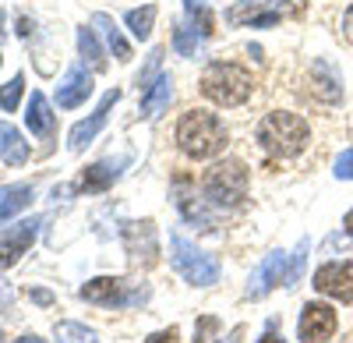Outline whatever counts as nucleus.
I'll list each match as a JSON object with an SVG mask.
<instances>
[{
	"label": "nucleus",
	"instance_id": "nucleus-24",
	"mask_svg": "<svg viewBox=\"0 0 353 343\" xmlns=\"http://www.w3.org/2000/svg\"><path fill=\"white\" fill-rule=\"evenodd\" d=\"M184 11L191 18V28H198V36H212V11L205 8V0H184Z\"/></svg>",
	"mask_w": 353,
	"mask_h": 343
},
{
	"label": "nucleus",
	"instance_id": "nucleus-20",
	"mask_svg": "<svg viewBox=\"0 0 353 343\" xmlns=\"http://www.w3.org/2000/svg\"><path fill=\"white\" fill-rule=\"evenodd\" d=\"M176 206L191 223H201V231H212V216L201 209V202L194 195H188V177H176Z\"/></svg>",
	"mask_w": 353,
	"mask_h": 343
},
{
	"label": "nucleus",
	"instance_id": "nucleus-22",
	"mask_svg": "<svg viewBox=\"0 0 353 343\" xmlns=\"http://www.w3.org/2000/svg\"><path fill=\"white\" fill-rule=\"evenodd\" d=\"M78 50L88 64H92V71H103L106 68V57H103V46L96 39V28H78Z\"/></svg>",
	"mask_w": 353,
	"mask_h": 343
},
{
	"label": "nucleus",
	"instance_id": "nucleus-18",
	"mask_svg": "<svg viewBox=\"0 0 353 343\" xmlns=\"http://www.w3.org/2000/svg\"><path fill=\"white\" fill-rule=\"evenodd\" d=\"M28 202H32V188L28 184H4L0 188V223H8L21 209H28Z\"/></svg>",
	"mask_w": 353,
	"mask_h": 343
},
{
	"label": "nucleus",
	"instance_id": "nucleus-31",
	"mask_svg": "<svg viewBox=\"0 0 353 343\" xmlns=\"http://www.w3.org/2000/svg\"><path fill=\"white\" fill-rule=\"evenodd\" d=\"M145 343H176V329H163V333H152Z\"/></svg>",
	"mask_w": 353,
	"mask_h": 343
},
{
	"label": "nucleus",
	"instance_id": "nucleus-6",
	"mask_svg": "<svg viewBox=\"0 0 353 343\" xmlns=\"http://www.w3.org/2000/svg\"><path fill=\"white\" fill-rule=\"evenodd\" d=\"M78 297L92 301V304H106V308H134L149 297V287L128 283V280H113V276H99V280H88L78 291Z\"/></svg>",
	"mask_w": 353,
	"mask_h": 343
},
{
	"label": "nucleus",
	"instance_id": "nucleus-36",
	"mask_svg": "<svg viewBox=\"0 0 353 343\" xmlns=\"http://www.w3.org/2000/svg\"><path fill=\"white\" fill-rule=\"evenodd\" d=\"M346 234H350V237H353V209H350V213H346Z\"/></svg>",
	"mask_w": 353,
	"mask_h": 343
},
{
	"label": "nucleus",
	"instance_id": "nucleus-30",
	"mask_svg": "<svg viewBox=\"0 0 353 343\" xmlns=\"http://www.w3.org/2000/svg\"><path fill=\"white\" fill-rule=\"evenodd\" d=\"M304 255H307V241L297 248V255H293V262H290V280H286V287H293V283L301 280V269H304Z\"/></svg>",
	"mask_w": 353,
	"mask_h": 343
},
{
	"label": "nucleus",
	"instance_id": "nucleus-11",
	"mask_svg": "<svg viewBox=\"0 0 353 343\" xmlns=\"http://www.w3.org/2000/svg\"><path fill=\"white\" fill-rule=\"evenodd\" d=\"M39 223L43 219H25V223H18V226H11V231L0 234V269L14 266L28 251V244H32L36 234H39Z\"/></svg>",
	"mask_w": 353,
	"mask_h": 343
},
{
	"label": "nucleus",
	"instance_id": "nucleus-27",
	"mask_svg": "<svg viewBox=\"0 0 353 343\" xmlns=\"http://www.w3.org/2000/svg\"><path fill=\"white\" fill-rule=\"evenodd\" d=\"M21 92H25V78L21 75H14L4 89H0V110H8V113H14L18 110V103H21Z\"/></svg>",
	"mask_w": 353,
	"mask_h": 343
},
{
	"label": "nucleus",
	"instance_id": "nucleus-25",
	"mask_svg": "<svg viewBox=\"0 0 353 343\" xmlns=\"http://www.w3.org/2000/svg\"><path fill=\"white\" fill-rule=\"evenodd\" d=\"M57 340L61 343H99L92 329H85L81 322H57Z\"/></svg>",
	"mask_w": 353,
	"mask_h": 343
},
{
	"label": "nucleus",
	"instance_id": "nucleus-21",
	"mask_svg": "<svg viewBox=\"0 0 353 343\" xmlns=\"http://www.w3.org/2000/svg\"><path fill=\"white\" fill-rule=\"evenodd\" d=\"M92 25L103 32V39H106V43H110V50L117 53V61H131V46H128V39L121 36V28L113 25V18H110V14H96V18H92Z\"/></svg>",
	"mask_w": 353,
	"mask_h": 343
},
{
	"label": "nucleus",
	"instance_id": "nucleus-17",
	"mask_svg": "<svg viewBox=\"0 0 353 343\" xmlns=\"http://www.w3.org/2000/svg\"><path fill=\"white\" fill-rule=\"evenodd\" d=\"M25 121H28V131L39 135V138H50L53 135V113H50V103L43 92H32L28 96V113H25Z\"/></svg>",
	"mask_w": 353,
	"mask_h": 343
},
{
	"label": "nucleus",
	"instance_id": "nucleus-2",
	"mask_svg": "<svg viewBox=\"0 0 353 343\" xmlns=\"http://www.w3.org/2000/svg\"><path fill=\"white\" fill-rule=\"evenodd\" d=\"M254 138H258V146L265 153H272V156H297L311 141V128H307V121L301 117V113L276 110V113L258 121Z\"/></svg>",
	"mask_w": 353,
	"mask_h": 343
},
{
	"label": "nucleus",
	"instance_id": "nucleus-9",
	"mask_svg": "<svg viewBox=\"0 0 353 343\" xmlns=\"http://www.w3.org/2000/svg\"><path fill=\"white\" fill-rule=\"evenodd\" d=\"M336 311L329 308V304H304V311H301V326H297V333H301V343H325V340H332V333H336Z\"/></svg>",
	"mask_w": 353,
	"mask_h": 343
},
{
	"label": "nucleus",
	"instance_id": "nucleus-35",
	"mask_svg": "<svg viewBox=\"0 0 353 343\" xmlns=\"http://www.w3.org/2000/svg\"><path fill=\"white\" fill-rule=\"evenodd\" d=\"M261 343H286V340H283V336H276V333H265V336H261Z\"/></svg>",
	"mask_w": 353,
	"mask_h": 343
},
{
	"label": "nucleus",
	"instance_id": "nucleus-16",
	"mask_svg": "<svg viewBox=\"0 0 353 343\" xmlns=\"http://www.w3.org/2000/svg\"><path fill=\"white\" fill-rule=\"evenodd\" d=\"M0 159L11 163V166H21L28 159V141L21 138V131L8 121H0Z\"/></svg>",
	"mask_w": 353,
	"mask_h": 343
},
{
	"label": "nucleus",
	"instance_id": "nucleus-5",
	"mask_svg": "<svg viewBox=\"0 0 353 343\" xmlns=\"http://www.w3.org/2000/svg\"><path fill=\"white\" fill-rule=\"evenodd\" d=\"M170 248H173V266H176V273H181L188 283H194V287H212V283L219 280L216 255L198 251L184 234H173V237H170Z\"/></svg>",
	"mask_w": 353,
	"mask_h": 343
},
{
	"label": "nucleus",
	"instance_id": "nucleus-1",
	"mask_svg": "<svg viewBox=\"0 0 353 343\" xmlns=\"http://www.w3.org/2000/svg\"><path fill=\"white\" fill-rule=\"evenodd\" d=\"M176 146L191 159H212L226 149V128L209 110H188L176 124Z\"/></svg>",
	"mask_w": 353,
	"mask_h": 343
},
{
	"label": "nucleus",
	"instance_id": "nucleus-4",
	"mask_svg": "<svg viewBox=\"0 0 353 343\" xmlns=\"http://www.w3.org/2000/svg\"><path fill=\"white\" fill-rule=\"evenodd\" d=\"M248 166L241 163V159H223V163H216L209 174H205V181H201V191H205V198L209 202H216V206H241L244 202V195H248Z\"/></svg>",
	"mask_w": 353,
	"mask_h": 343
},
{
	"label": "nucleus",
	"instance_id": "nucleus-34",
	"mask_svg": "<svg viewBox=\"0 0 353 343\" xmlns=\"http://www.w3.org/2000/svg\"><path fill=\"white\" fill-rule=\"evenodd\" d=\"M32 297H36L39 304H50V301H53V297H50V291H32Z\"/></svg>",
	"mask_w": 353,
	"mask_h": 343
},
{
	"label": "nucleus",
	"instance_id": "nucleus-26",
	"mask_svg": "<svg viewBox=\"0 0 353 343\" xmlns=\"http://www.w3.org/2000/svg\"><path fill=\"white\" fill-rule=\"evenodd\" d=\"M173 50L181 53V57H194V53H198V28L176 25V32H173Z\"/></svg>",
	"mask_w": 353,
	"mask_h": 343
},
{
	"label": "nucleus",
	"instance_id": "nucleus-3",
	"mask_svg": "<svg viewBox=\"0 0 353 343\" xmlns=\"http://www.w3.org/2000/svg\"><path fill=\"white\" fill-rule=\"evenodd\" d=\"M251 89H254L251 71H244L241 64H230V61H216L201 75V92L219 106H241L251 96Z\"/></svg>",
	"mask_w": 353,
	"mask_h": 343
},
{
	"label": "nucleus",
	"instance_id": "nucleus-33",
	"mask_svg": "<svg viewBox=\"0 0 353 343\" xmlns=\"http://www.w3.org/2000/svg\"><path fill=\"white\" fill-rule=\"evenodd\" d=\"M18 36H32V21H28V18L18 21Z\"/></svg>",
	"mask_w": 353,
	"mask_h": 343
},
{
	"label": "nucleus",
	"instance_id": "nucleus-28",
	"mask_svg": "<svg viewBox=\"0 0 353 343\" xmlns=\"http://www.w3.org/2000/svg\"><path fill=\"white\" fill-rule=\"evenodd\" d=\"M216 333H219V319L216 315H201L198 326H194V343H216Z\"/></svg>",
	"mask_w": 353,
	"mask_h": 343
},
{
	"label": "nucleus",
	"instance_id": "nucleus-23",
	"mask_svg": "<svg viewBox=\"0 0 353 343\" xmlns=\"http://www.w3.org/2000/svg\"><path fill=\"white\" fill-rule=\"evenodd\" d=\"M124 21H128V28H131L138 39H149L152 36V21H156V8L152 4L149 8H134V11L124 14Z\"/></svg>",
	"mask_w": 353,
	"mask_h": 343
},
{
	"label": "nucleus",
	"instance_id": "nucleus-32",
	"mask_svg": "<svg viewBox=\"0 0 353 343\" xmlns=\"http://www.w3.org/2000/svg\"><path fill=\"white\" fill-rule=\"evenodd\" d=\"M343 32H346V39L353 43V8H350V11L343 14Z\"/></svg>",
	"mask_w": 353,
	"mask_h": 343
},
{
	"label": "nucleus",
	"instance_id": "nucleus-14",
	"mask_svg": "<svg viewBox=\"0 0 353 343\" xmlns=\"http://www.w3.org/2000/svg\"><path fill=\"white\" fill-rule=\"evenodd\" d=\"M131 159L128 156H121V159H103V163H92L81 174V181H78V188L81 191H106L117 177H121V170L128 166Z\"/></svg>",
	"mask_w": 353,
	"mask_h": 343
},
{
	"label": "nucleus",
	"instance_id": "nucleus-37",
	"mask_svg": "<svg viewBox=\"0 0 353 343\" xmlns=\"http://www.w3.org/2000/svg\"><path fill=\"white\" fill-rule=\"evenodd\" d=\"M14 343H46V340H39V336H21V340H14Z\"/></svg>",
	"mask_w": 353,
	"mask_h": 343
},
{
	"label": "nucleus",
	"instance_id": "nucleus-29",
	"mask_svg": "<svg viewBox=\"0 0 353 343\" xmlns=\"http://www.w3.org/2000/svg\"><path fill=\"white\" fill-rule=\"evenodd\" d=\"M336 177H339V181H353V149L339 153V159H336Z\"/></svg>",
	"mask_w": 353,
	"mask_h": 343
},
{
	"label": "nucleus",
	"instance_id": "nucleus-15",
	"mask_svg": "<svg viewBox=\"0 0 353 343\" xmlns=\"http://www.w3.org/2000/svg\"><path fill=\"white\" fill-rule=\"evenodd\" d=\"M170 99H173V78L159 75L149 89L141 92V113H145V117H159V113L170 106Z\"/></svg>",
	"mask_w": 353,
	"mask_h": 343
},
{
	"label": "nucleus",
	"instance_id": "nucleus-12",
	"mask_svg": "<svg viewBox=\"0 0 353 343\" xmlns=\"http://www.w3.org/2000/svg\"><path fill=\"white\" fill-rule=\"evenodd\" d=\"M117 99H121V92H117V89H110L106 96H103V103L96 106V113H92V117H85V121H78L74 128H71V135H68V146L74 149V153H81L85 146H88V141H92L99 131H103V124H106V113L113 110V103Z\"/></svg>",
	"mask_w": 353,
	"mask_h": 343
},
{
	"label": "nucleus",
	"instance_id": "nucleus-8",
	"mask_svg": "<svg viewBox=\"0 0 353 343\" xmlns=\"http://www.w3.org/2000/svg\"><path fill=\"white\" fill-rule=\"evenodd\" d=\"M290 280V255L286 251H272L265 255L261 266L251 273V283H248V297H265L272 287Z\"/></svg>",
	"mask_w": 353,
	"mask_h": 343
},
{
	"label": "nucleus",
	"instance_id": "nucleus-10",
	"mask_svg": "<svg viewBox=\"0 0 353 343\" xmlns=\"http://www.w3.org/2000/svg\"><path fill=\"white\" fill-rule=\"evenodd\" d=\"M283 18V11L276 8V0H241L226 11L230 25H254V28H272Z\"/></svg>",
	"mask_w": 353,
	"mask_h": 343
},
{
	"label": "nucleus",
	"instance_id": "nucleus-13",
	"mask_svg": "<svg viewBox=\"0 0 353 343\" xmlns=\"http://www.w3.org/2000/svg\"><path fill=\"white\" fill-rule=\"evenodd\" d=\"M88 96H92V75H88L85 68H71L64 75V81L57 85V106H64V110L81 106Z\"/></svg>",
	"mask_w": 353,
	"mask_h": 343
},
{
	"label": "nucleus",
	"instance_id": "nucleus-7",
	"mask_svg": "<svg viewBox=\"0 0 353 343\" xmlns=\"http://www.w3.org/2000/svg\"><path fill=\"white\" fill-rule=\"evenodd\" d=\"M311 283L318 294H325L339 304H350L353 301V262H325L314 273Z\"/></svg>",
	"mask_w": 353,
	"mask_h": 343
},
{
	"label": "nucleus",
	"instance_id": "nucleus-19",
	"mask_svg": "<svg viewBox=\"0 0 353 343\" xmlns=\"http://www.w3.org/2000/svg\"><path fill=\"white\" fill-rule=\"evenodd\" d=\"M311 89H314L321 99H329V103H336V99L343 96V89H339V75H336L325 61H318V64L311 68Z\"/></svg>",
	"mask_w": 353,
	"mask_h": 343
}]
</instances>
